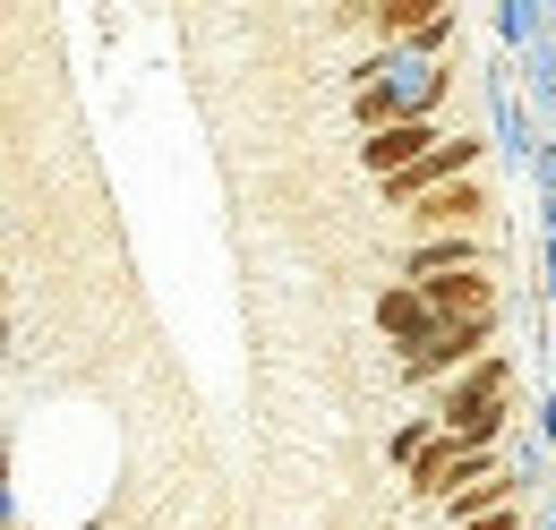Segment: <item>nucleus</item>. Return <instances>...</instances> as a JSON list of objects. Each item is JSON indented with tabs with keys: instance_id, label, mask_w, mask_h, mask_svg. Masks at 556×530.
Wrapping results in <instances>:
<instances>
[{
	"instance_id": "nucleus-1",
	"label": "nucleus",
	"mask_w": 556,
	"mask_h": 530,
	"mask_svg": "<svg viewBox=\"0 0 556 530\" xmlns=\"http://www.w3.org/2000/svg\"><path fill=\"white\" fill-rule=\"evenodd\" d=\"M428 411H437V428H445L454 445H505V428H514V359L488 351L480 368L454 377Z\"/></svg>"
},
{
	"instance_id": "nucleus-2",
	"label": "nucleus",
	"mask_w": 556,
	"mask_h": 530,
	"mask_svg": "<svg viewBox=\"0 0 556 530\" xmlns=\"http://www.w3.org/2000/svg\"><path fill=\"white\" fill-rule=\"evenodd\" d=\"M480 163H488V137L454 129L437 154H419L403 180H386V205H394V214H412L419 198H437V189H454V180H480Z\"/></svg>"
},
{
	"instance_id": "nucleus-3",
	"label": "nucleus",
	"mask_w": 556,
	"mask_h": 530,
	"mask_svg": "<svg viewBox=\"0 0 556 530\" xmlns=\"http://www.w3.org/2000/svg\"><path fill=\"white\" fill-rule=\"evenodd\" d=\"M377 333H386V351H394V359H412L419 342H437V308H428V291H419V282H386V291H377Z\"/></svg>"
},
{
	"instance_id": "nucleus-4",
	"label": "nucleus",
	"mask_w": 556,
	"mask_h": 530,
	"mask_svg": "<svg viewBox=\"0 0 556 530\" xmlns=\"http://www.w3.org/2000/svg\"><path fill=\"white\" fill-rule=\"evenodd\" d=\"M488 214H496V198H488V180H454V189H437V198H419L403 223H412L419 240H437V231H488Z\"/></svg>"
},
{
	"instance_id": "nucleus-5",
	"label": "nucleus",
	"mask_w": 556,
	"mask_h": 530,
	"mask_svg": "<svg viewBox=\"0 0 556 530\" xmlns=\"http://www.w3.org/2000/svg\"><path fill=\"white\" fill-rule=\"evenodd\" d=\"M437 274H488V240L480 231H437V240H412L394 282H437Z\"/></svg>"
},
{
	"instance_id": "nucleus-6",
	"label": "nucleus",
	"mask_w": 556,
	"mask_h": 530,
	"mask_svg": "<svg viewBox=\"0 0 556 530\" xmlns=\"http://www.w3.org/2000/svg\"><path fill=\"white\" fill-rule=\"evenodd\" d=\"M437 146H445V129H437V121H403V129H377V137H359V172H368V180L386 189V180H403L419 154H437Z\"/></svg>"
},
{
	"instance_id": "nucleus-7",
	"label": "nucleus",
	"mask_w": 556,
	"mask_h": 530,
	"mask_svg": "<svg viewBox=\"0 0 556 530\" xmlns=\"http://www.w3.org/2000/svg\"><path fill=\"white\" fill-rule=\"evenodd\" d=\"M488 514H522V479H514V470H496V479H480V488L445 496V530H463V522H488Z\"/></svg>"
},
{
	"instance_id": "nucleus-8",
	"label": "nucleus",
	"mask_w": 556,
	"mask_h": 530,
	"mask_svg": "<svg viewBox=\"0 0 556 530\" xmlns=\"http://www.w3.org/2000/svg\"><path fill=\"white\" fill-rule=\"evenodd\" d=\"M437 437H445V428H437V411H419V419H403V428H394V437H386V463H403V470H412L419 454H428V445H437Z\"/></svg>"
},
{
	"instance_id": "nucleus-9",
	"label": "nucleus",
	"mask_w": 556,
	"mask_h": 530,
	"mask_svg": "<svg viewBox=\"0 0 556 530\" xmlns=\"http://www.w3.org/2000/svg\"><path fill=\"white\" fill-rule=\"evenodd\" d=\"M463 530H522V514H488V522H463Z\"/></svg>"
},
{
	"instance_id": "nucleus-10",
	"label": "nucleus",
	"mask_w": 556,
	"mask_h": 530,
	"mask_svg": "<svg viewBox=\"0 0 556 530\" xmlns=\"http://www.w3.org/2000/svg\"><path fill=\"white\" fill-rule=\"evenodd\" d=\"M9 530H26V522H9Z\"/></svg>"
}]
</instances>
